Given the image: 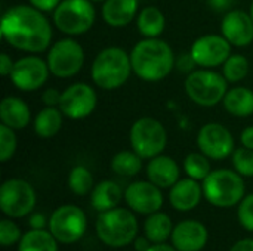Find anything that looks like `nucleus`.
<instances>
[{"instance_id": "1", "label": "nucleus", "mask_w": 253, "mask_h": 251, "mask_svg": "<svg viewBox=\"0 0 253 251\" xmlns=\"http://www.w3.org/2000/svg\"><path fill=\"white\" fill-rule=\"evenodd\" d=\"M0 31L3 40L27 53H42L50 47L53 30L44 12L31 4H18L1 16Z\"/></svg>"}, {"instance_id": "2", "label": "nucleus", "mask_w": 253, "mask_h": 251, "mask_svg": "<svg viewBox=\"0 0 253 251\" xmlns=\"http://www.w3.org/2000/svg\"><path fill=\"white\" fill-rule=\"evenodd\" d=\"M133 74L144 81H162L176 67L173 49L165 40L142 38L130 50Z\"/></svg>"}, {"instance_id": "3", "label": "nucleus", "mask_w": 253, "mask_h": 251, "mask_svg": "<svg viewBox=\"0 0 253 251\" xmlns=\"http://www.w3.org/2000/svg\"><path fill=\"white\" fill-rule=\"evenodd\" d=\"M132 72L130 53L119 46H108L102 49L90 67L92 81L102 90H116L122 87Z\"/></svg>"}, {"instance_id": "4", "label": "nucleus", "mask_w": 253, "mask_h": 251, "mask_svg": "<svg viewBox=\"0 0 253 251\" xmlns=\"http://www.w3.org/2000/svg\"><path fill=\"white\" fill-rule=\"evenodd\" d=\"M138 220L129 209H111L102 212L96 220V235L108 247L122 249L135 241L138 235Z\"/></svg>"}, {"instance_id": "5", "label": "nucleus", "mask_w": 253, "mask_h": 251, "mask_svg": "<svg viewBox=\"0 0 253 251\" xmlns=\"http://www.w3.org/2000/svg\"><path fill=\"white\" fill-rule=\"evenodd\" d=\"M203 197L215 207L227 209L237 206L245 198V180L236 170H212L202 182Z\"/></svg>"}, {"instance_id": "6", "label": "nucleus", "mask_w": 253, "mask_h": 251, "mask_svg": "<svg viewBox=\"0 0 253 251\" xmlns=\"http://www.w3.org/2000/svg\"><path fill=\"white\" fill-rule=\"evenodd\" d=\"M184 89L194 104L211 108L224 101L228 92V80L222 72H216L212 68H199L187 75Z\"/></svg>"}, {"instance_id": "7", "label": "nucleus", "mask_w": 253, "mask_h": 251, "mask_svg": "<svg viewBox=\"0 0 253 251\" xmlns=\"http://www.w3.org/2000/svg\"><path fill=\"white\" fill-rule=\"evenodd\" d=\"M52 21L62 34L82 36L95 25V4L90 0H62L52 12Z\"/></svg>"}, {"instance_id": "8", "label": "nucleus", "mask_w": 253, "mask_h": 251, "mask_svg": "<svg viewBox=\"0 0 253 251\" xmlns=\"http://www.w3.org/2000/svg\"><path fill=\"white\" fill-rule=\"evenodd\" d=\"M129 141L132 149L142 160H151L163 154L166 149L168 132L159 120L153 117H141L132 124Z\"/></svg>"}, {"instance_id": "9", "label": "nucleus", "mask_w": 253, "mask_h": 251, "mask_svg": "<svg viewBox=\"0 0 253 251\" xmlns=\"http://www.w3.org/2000/svg\"><path fill=\"white\" fill-rule=\"evenodd\" d=\"M46 61L52 75L71 78L77 75L84 65V50L77 40L65 37L49 47Z\"/></svg>"}, {"instance_id": "10", "label": "nucleus", "mask_w": 253, "mask_h": 251, "mask_svg": "<svg viewBox=\"0 0 253 251\" xmlns=\"http://www.w3.org/2000/svg\"><path fill=\"white\" fill-rule=\"evenodd\" d=\"M36 207V191L24 179H7L0 186V209L10 219L30 215Z\"/></svg>"}, {"instance_id": "11", "label": "nucleus", "mask_w": 253, "mask_h": 251, "mask_svg": "<svg viewBox=\"0 0 253 251\" xmlns=\"http://www.w3.org/2000/svg\"><path fill=\"white\" fill-rule=\"evenodd\" d=\"M87 228L84 212L74 204L58 207L49 219V231L61 244H73L79 241Z\"/></svg>"}, {"instance_id": "12", "label": "nucleus", "mask_w": 253, "mask_h": 251, "mask_svg": "<svg viewBox=\"0 0 253 251\" xmlns=\"http://www.w3.org/2000/svg\"><path fill=\"white\" fill-rule=\"evenodd\" d=\"M197 148L211 160H225L233 155L234 136L233 133L221 123H208L200 127L196 138Z\"/></svg>"}, {"instance_id": "13", "label": "nucleus", "mask_w": 253, "mask_h": 251, "mask_svg": "<svg viewBox=\"0 0 253 251\" xmlns=\"http://www.w3.org/2000/svg\"><path fill=\"white\" fill-rule=\"evenodd\" d=\"M50 75L47 61L28 55L15 61L13 70L9 75L12 84L21 92H34L43 87Z\"/></svg>"}, {"instance_id": "14", "label": "nucleus", "mask_w": 253, "mask_h": 251, "mask_svg": "<svg viewBox=\"0 0 253 251\" xmlns=\"http://www.w3.org/2000/svg\"><path fill=\"white\" fill-rule=\"evenodd\" d=\"M96 105L95 89L87 83H74L62 92L59 109L70 120H83L95 111Z\"/></svg>"}, {"instance_id": "15", "label": "nucleus", "mask_w": 253, "mask_h": 251, "mask_svg": "<svg viewBox=\"0 0 253 251\" xmlns=\"http://www.w3.org/2000/svg\"><path fill=\"white\" fill-rule=\"evenodd\" d=\"M190 53L197 67L216 68L231 55V43L222 34H205L194 40Z\"/></svg>"}, {"instance_id": "16", "label": "nucleus", "mask_w": 253, "mask_h": 251, "mask_svg": "<svg viewBox=\"0 0 253 251\" xmlns=\"http://www.w3.org/2000/svg\"><path fill=\"white\" fill-rule=\"evenodd\" d=\"M160 189L150 180H138L125 189V201L132 212L150 216L163 206V194Z\"/></svg>"}, {"instance_id": "17", "label": "nucleus", "mask_w": 253, "mask_h": 251, "mask_svg": "<svg viewBox=\"0 0 253 251\" xmlns=\"http://www.w3.org/2000/svg\"><path fill=\"white\" fill-rule=\"evenodd\" d=\"M221 34L231 46L246 47L253 41V19L251 13L242 9H231L221 22Z\"/></svg>"}, {"instance_id": "18", "label": "nucleus", "mask_w": 253, "mask_h": 251, "mask_svg": "<svg viewBox=\"0 0 253 251\" xmlns=\"http://www.w3.org/2000/svg\"><path fill=\"white\" fill-rule=\"evenodd\" d=\"M172 246L178 251H200L205 249L209 234L203 223L197 220H184L173 228Z\"/></svg>"}, {"instance_id": "19", "label": "nucleus", "mask_w": 253, "mask_h": 251, "mask_svg": "<svg viewBox=\"0 0 253 251\" xmlns=\"http://www.w3.org/2000/svg\"><path fill=\"white\" fill-rule=\"evenodd\" d=\"M203 197V188L199 180L187 178L179 179L169 192V201L172 207L178 212H191L194 210Z\"/></svg>"}, {"instance_id": "20", "label": "nucleus", "mask_w": 253, "mask_h": 251, "mask_svg": "<svg viewBox=\"0 0 253 251\" xmlns=\"http://www.w3.org/2000/svg\"><path fill=\"white\" fill-rule=\"evenodd\" d=\"M147 178L162 189L172 188L181 178V169L172 157L160 154L150 160L147 166Z\"/></svg>"}, {"instance_id": "21", "label": "nucleus", "mask_w": 253, "mask_h": 251, "mask_svg": "<svg viewBox=\"0 0 253 251\" xmlns=\"http://www.w3.org/2000/svg\"><path fill=\"white\" fill-rule=\"evenodd\" d=\"M139 13L138 0H105L101 7V16L107 25L123 28L129 25Z\"/></svg>"}, {"instance_id": "22", "label": "nucleus", "mask_w": 253, "mask_h": 251, "mask_svg": "<svg viewBox=\"0 0 253 251\" xmlns=\"http://www.w3.org/2000/svg\"><path fill=\"white\" fill-rule=\"evenodd\" d=\"M0 120L1 124L13 130H21L31 121L30 107L18 96H4L0 102Z\"/></svg>"}, {"instance_id": "23", "label": "nucleus", "mask_w": 253, "mask_h": 251, "mask_svg": "<svg viewBox=\"0 0 253 251\" xmlns=\"http://www.w3.org/2000/svg\"><path fill=\"white\" fill-rule=\"evenodd\" d=\"M122 198H125V192L114 180H102L90 192V204L99 213L116 209Z\"/></svg>"}, {"instance_id": "24", "label": "nucleus", "mask_w": 253, "mask_h": 251, "mask_svg": "<svg viewBox=\"0 0 253 251\" xmlns=\"http://www.w3.org/2000/svg\"><path fill=\"white\" fill-rule=\"evenodd\" d=\"M222 104L228 114L242 118L249 117L253 114V90L245 86L228 89Z\"/></svg>"}, {"instance_id": "25", "label": "nucleus", "mask_w": 253, "mask_h": 251, "mask_svg": "<svg viewBox=\"0 0 253 251\" xmlns=\"http://www.w3.org/2000/svg\"><path fill=\"white\" fill-rule=\"evenodd\" d=\"M64 114L59 108L56 107H44L40 109L33 120V129L34 133L39 138L49 139L53 138L55 135L59 133L62 123H64Z\"/></svg>"}, {"instance_id": "26", "label": "nucleus", "mask_w": 253, "mask_h": 251, "mask_svg": "<svg viewBox=\"0 0 253 251\" xmlns=\"http://www.w3.org/2000/svg\"><path fill=\"white\" fill-rule=\"evenodd\" d=\"M136 28L145 38L160 37L166 28V18L156 6H147L139 10L136 16Z\"/></svg>"}, {"instance_id": "27", "label": "nucleus", "mask_w": 253, "mask_h": 251, "mask_svg": "<svg viewBox=\"0 0 253 251\" xmlns=\"http://www.w3.org/2000/svg\"><path fill=\"white\" fill-rule=\"evenodd\" d=\"M173 225L170 217L166 213L156 212L147 217L144 222V234L153 244L166 243L169 237H172Z\"/></svg>"}, {"instance_id": "28", "label": "nucleus", "mask_w": 253, "mask_h": 251, "mask_svg": "<svg viewBox=\"0 0 253 251\" xmlns=\"http://www.w3.org/2000/svg\"><path fill=\"white\" fill-rule=\"evenodd\" d=\"M18 251H58V240L46 229H31L18 243Z\"/></svg>"}, {"instance_id": "29", "label": "nucleus", "mask_w": 253, "mask_h": 251, "mask_svg": "<svg viewBox=\"0 0 253 251\" xmlns=\"http://www.w3.org/2000/svg\"><path fill=\"white\" fill-rule=\"evenodd\" d=\"M111 170L123 178L136 176L142 170V158L132 151H120L111 160Z\"/></svg>"}, {"instance_id": "30", "label": "nucleus", "mask_w": 253, "mask_h": 251, "mask_svg": "<svg viewBox=\"0 0 253 251\" xmlns=\"http://www.w3.org/2000/svg\"><path fill=\"white\" fill-rule=\"evenodd\" d=\"M68 188L76 195H87L93 191V175L84 166H76L68 173Z\"/></svg>"}, {"instance_id": "31", "label": "nucleus", "mask_w": 253, "mask_h": 251, "mask_svg": "<svg viewBox=\"0 0 253 251\" xmlns=\"http://www.w3.org/2000/svg\"><path fill=\"white\" fill-rule=\"evenodd\" d=\"M222 74L228 83H239L249 74V61L242 53H231L222 65Z\"/></svg>"}, {"instance_id": "32", "label": "nucleus", "mask_w": 253, "mask_h": 251, "mask_svg": "<svg viewBox=\"0 0 253 251\" xmlns=\"http://www.w3.org/2000/svg\"><path fill=\"white\" fill-rule=\"evenodd\" d=\"M211 158H208L202 152H191L185 157L184 160V170L188 178L196 179V180H205L209 173L212 172L211 169Z\"/></svg>"}, {"instance_id": "33", "label": "nucleus", "mask_w": 253, "mask_h": 251, "mask_svg": "<svg viewBox=\"0 0 253 251\" xmlns=\"http://www.w3.org/2000/svg\"><path fill=\"white\" fill-rule=\"evenodd\" d=\"M18 148V138L15 135V130L0 124V161L7 163L12 160Z\"/></svg>"}, {"instance_id": "34", "label": "nucleus", "mask_w": 253, "mask_h": 251, "mask_svg": "<svg viewBox=\"0 0 253 251\" xmlns=\"http://www.w3.org/2000/svg\"><path fill=\"white\" fill-rule=\"evenodd\" d=\"M234 170L243 178H253V149L249 148H237L231 155Z\"/></svg>"}, {"instance_id": "35", "label": "nucleus", "mask_w": 253, "mask_h": 251, "mask_svg": "<svg viewBox=\"0 0 253 251\" xmlns=\"http://www.w3.org/2000/svg\"><path fill=\"white\" fill-rule=\"evenodd\" d=\"M22 238L21 229L13 220L3 219L0 222V244L3 247H10L16 243H19Z\"/></svg>"}, {"instance_id": "36", "label": "nucleus", "mask_w": 253, "mask_h": 251, "mask_svg": "<svg viewBox=\"0 0 253 251\" xmlns=\"http://www.w3.org/2000/svg\"><path fill=\"white\" fill-rule=\"evenodd\" d=\"M237 217L246 231L253 232V194L245 195V198L239 203Z\"/></svg>"}, {"instance_id": "37", "label": "nucleus", "mask_w": 253, "mask_h": 251, "mask_svg": "<svg viewBox=\"0 0 253 251\" xmlns=\"http://www.w3.org/2000/svg\"><path fill=\"white\" fill-rule=\"evenodd\" d=\"M176 68L184 72V74H190L194 70H197V64L194 61V58L191 56V53H182L178 59H176Z\"/></svg>"}, {"instance_id": "38", "label": "nucleus", "mask_w": 253, "mask_h": 251, "mask_svg": "<svg viewBox=\"0 0 253 251\" xmlns=\"http://www.w3.org/2000/svg\"><path fill=\"white\" fill-rule=\"evenodd\" d=\"M61 96H62V92L53 87H49L42 93V102L44 104V107H59Z\"/></svg>"}, {"instance_id": "39", "label": "nucleus", "mask_w": 253, "mask_h": 251, "mask_svg": "<svg viewBox=\"0 0 253 251\" xmlns=\"http://www.w3.org/2000/svg\"><path fill=\"white\" fill-rule=\"evenodd\" d=\"M31 6H34L36 9L47 13V12H53L58 4L62 1V0H28Z\"/></svg>"}, {"instance_id": "40", "label": "nucleus", "mask_w": 253, "mask_h": 251, "mask_svg": "<svg viewBox=\"0 0 253 251\" xmlns=\"http://www.w3.org/2000/svg\"><path fill=\"white\" fill-rule=\"evenodd\" d=\"M208 6L215 12H230L236 0H206Z\"/></svg>"}, {"instance_id": "41", "label": "nucleus", "mask_w": 253, "mask_h": 251, "mask_svg": "<svg viewBox=\"0 0 253 251\" xmlns=\"http://www.w3.org/2000/svg\"><path fill=\"white\" fill-rule=\"evenodd\" d=\"M15 61H12V58L7 53H1L0 55V74L3 77H9L12 70H13Z\"/></svg>"}, {"instance_id": "42", "label": "nucleus", "mask_w": 253, "mask_h": 251, "mask_svg": "<svg viewBox=\"0 0 253 251\" xmlns=\"http://www.w3.org/2000/svg\"><path fill=\"white\" fill-rule=\"evenodd\" d=\"M46 220H47V219L44 217V215H42V213H34V215H31L28 223H30V228H31V229H44L46 225H47Z\"/></svg>"}, {"instance_id": "43", "label": "nucleus", "mask_w": 253, "mask_h": 251, "mask_svg": "<svg viewBox=\"0 0 253 251\" xmlns=\"http://www.w3.org/2000/svg\"><path fill=\"white\" fill-rule=\"evenodd\" d=\"M240 142H242V146L253 149V126L243 129V132L240 135Z\"/></svg>"}, {"instance_id": "44", "label": "nucleus", "mask_w": 253, "mask_h": 251, "mask_svg": "<svg viewBox=\"0 0 253 251\" xmlns=\"http://www.w3.org/2000/svg\"><path fill=\"white\" fill-rule=\"evenodd\" d=\"M230 251H253V240L252 238H243L237 241Z\"/></svg>"}, {"instance_id": "45", "label": "nucleus", "mask_w": 253, "mask_h": 251, "mask_svg": "<svg viewBox=\"0 0 253 251\" xmlns=\"http://www.w3.org/2000/svg\"><path fill=\"white\" fill-rule=\"evenodd\" d=\"M135 244V250L136 251H148L151 249V246H153V243L147 238V237H139V238H135V241H133Z\"/></svg>"}, {"instance_id": "46", "label": "nucleus", "mask_w": 253, "mask_h": 251, "mask_svg": "<svg viewBox=\"0 0 253 251\" xmlns=\"http://www.w3.org/2000/svg\"><path fill=\"white\" fill-rule=\"evenodd\" d=\"M148 251H178L173 246H169V244H165V243H160V244H153L151 249Z\"/></svg>"}, {"instance_id": "47", "label": "nucleus", "mask_w": 253, "mask_h": 251, "mask_svg": "<svg viewBox=\"0 0 253 251\" xmlns=\"http://www.w3.org/2000/svg\"><path fill=\"white\" fill-rule=\"evenodd\" d=\"M249 13H251V16H252V19H253V1H252V4H251V10H249Z\"/></svg>"}, {"instance_id": "48", "label": "nucleus", "mask_w": 253, "mask_h": 251, "mask_svg": "<svg viewBox=\"0 0 253 251\" xmlns=\"http://www.w3.org/2000/svg\"><path fill=\"white\" fill-rule=\"evenodd\" d=\"M90 1H93V3H101V1H102V3H104L105 0H90Z\"/></svg>"}]
</instances>
